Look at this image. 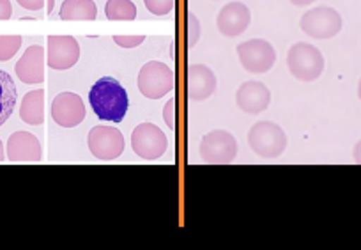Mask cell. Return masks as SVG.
<instances>
[{
  "mask_svg": "<svg viewBox=\"0 0 361 250\" xmlns=\"http://www.w3.org/2000/svg\"><path fill=\"white\" fill-rule=\"evenodd\" d=\"M89 103L102 121L121 123L128 112L126 89L112 76H103L89 91Z\"/></svg>",
  "mask_w": 361,
  "mask_h": 250,
  "instance_id": "1",
  "label": "cell"
},
{
  "mask_svg": "<svg viewBox=\"0 0 361 250\" xmlns=\"http://www.w3.org/2000/svg\"><path fill=\"white\" fill-rule=\"evenodd\" d=\"M324 57L317 47L310 43H294L287 52V68L294 78L314 82L324 71Z\"/></svg>",
  "mask_w": 361,
  "mask_h": 250,
  "instance_id": "2",
  "label": "cell"
},
{
  "mask_svg": "<svg viewBox=\"0 0 361 250\" xmlns=\"http://www.w3.org/2000/svg\"><path fill=\"white\" fill-rule=\"evenodd\" d=\"M287 142L289 141L283 128L271 121H259L248 131V145L260 158H279L286 151Z\"/></svg>",
  "mask_w": 361,
  "mask_h": 250,
  "instance_id": "3",
  "label": "cell"
},
{
  "mask_svg": "<svg viewBox=\"0 0 361 250\" xmlns=\"http://www.w3.org/2000/svg\"><path fill=\"white\" fill-rule=\"evenodd\" d=\"M138 91L149 100H159L173 91L176 73L170 66L159 61H149L142 66L138 73Z\"/></svg>",
  "mask_w": 361,
  "mask_h": 250,
  "instance_id": "4",
  "label": "cell"
},
{
  "mask_svg": "<svg viewBox=\"0 0 361 250\" xmlns=\"http://www.w3.org/2000/svg\"><path fill=\"white\" fill-rule=\"evenodd\" d=\"M199 155L202 162L211 165H227L238 156V141L227 130H213L200 141Z\"/></svg>",
  "mask_w": 361,
  "mask_h": 250,
  "instance_id": "5",
  "label": "cell"
},
{
  "mask_svg": "<svg viewBox=\"0 0 361 250\" xmlns=\"http://www.w3.org/2000/svg\"><path fill=\"white\" fill-rule=\"evenodd\" d=\"M342 25L340 13L328 6L310 9L300 20V29L312 40H331L342 30Z\"/></svg>",
  "mask_w": 361,
  "mask_h": 250,
  "instance_id": "6",
  "label": "cell"
},
{
  "mask_svg": "<svg viewBox=\"0 0 361 250\" xmlns=\"http://www.w3.org/2000/svg\"><path fill=\"white\" fill-rule=\"evenodd\" d=\"M131 148L142 160L152 162L165 155L169 149V138L156 124L142 123L131 133Z\"/></svg>",
  "mask_w": 361,
  "mask_h": 250,
  "instance_id": "7",
  "label": "cell"
},
{
  "mask_svg": "<svg viewBox=\"0 0 361 250\" xmlns=\"http://www.w3.org/2000/svg\"><path fill=\"white\" fill-rule=\"evenodd\" d=\"M238 57L243 68L248 73H267L276 62V52L266 40H248L239 43Z\"/></svg>",
  "mask_w": 361,
  "mask_h": 250,
  "instance_id": "8",
  "label": "cell"
},
{
  "mask_svg": "<svg viewBox=\"0 0 361 250\" xmlns=\"http://www.w3.org/2000/svg\"><path fill=\"white\" fill-rule=\"evenodd\" d=\"M89 149L102 162H112L124 153L126 142L121 130L110 126H94L89 131Z\"/></svg>",
  "mask_w": 361,
  "mask_h": 250,
  "instance_id": "9",
  "label": "cell"
},
{
  "mask_svg": "<svg viewBox=\"0 0 361 250\" xmlns=\"http://www.w3.org/2000/svg\"><path fill=\"white\" fill-rule=\"evenodd\" d=\"M80 59V44L73 36H50L47 47V62L55 71L73 68Z\"/></svg>",
  "mask_w": 361,
  "mask_h": 250,
  "instance_id": "10",
  "label": "cell"
},
{
  "mask_svg": "<svg viewBox=\"0 0 361 250\" xmlns=\"http://www.w3.org/2000/svg\"><path fill=\"white\" fill-rule=\"evenodd\" d=\"M85 105L75 93H61L51 102V119L62 128H75L85 119Z\"/></svg>",
  "mask_w": 361,
  "mask_h": 250,
  "instance_id": "11",
  "label": "cell"
},
{
  "mask_svg": "<svg viewBox=\"0 0 361 250\" xmlns=\"http://www.w3.org/2000/svg\"><path fill=\"white\" fill-rule=\"evenodd\" d=\"M6 156L13 163H37L43 158L39 138L30 131H15L8 138Z\"/></svg>",
  "mask_w": 361,
  "mask_h": 250,
  "instance_id": "12",
  "label": "cell"
},
{
  "mask_svg": "<svg viewBox=\"0 0 361 250\" xmlns=\"http://www.w3.org/2000/svg\"><path fill=\"white\" fill-rule=\"evenodd\" d=\"M252 23V13L243 2H228L216 16V27L225 37H238Z\"/></svg>",
  "mask_w": 361,
  "mask_h": 250,
  "instance_id": "13",
  "label": "cell"
},
{
  "mask_svg": "<svg viewBox=\"0 0 361 250\" xmlns=\"http://www.w3.org/2000/svg\"><path fill=\"white\" fill-rule=\"evenodd\" d=\"M235 105L245 114H252V116L262 114L271 105V91L262 82L250 80L239 85L235 93Z\"/></svg>",
  "mask_w": 361,
  "mask_h": 250,
  "instance_id": "14",
  "label": "cell"
},
{
  "mask_svg": "<svg viewBox=\"0 0 361 250\" xmlns=\"http://www.w3.org/2000/svg\"><path fill=\"white\" fill-rule=\"evenodd\" d=\"M218 80L213 69L206 64H192L186 75V95L192 102H204L216 91Z\"/></svg>",
  "mask_w": 361,
  "mask_h": 250,
  "instance_id": "15",
  "label": "cell"
},
{
  "mask_svg": "<svg viewBox=\"0 0 361 250\" xmlns=\"http://www.w3.org/2000/svg\"><path fill=\"white\" fill-rule=\"evenodd\" d=\"M44 48L41 44H32L16 62L15 71L23 83L36 85L44 82Z\"/></svg>",
  "mask_w": 361,
  "mask_h": 250,
  "instance_id": "16",
  "label": "cell"
},
{
  "mask_svg": "<svg viewBox=\"0 0 361 250\" xmlns=\"http://www.w3.org/2000/svg\"><path fill=\"white\" fill-rule=\"evenodd\" d=\"M20 117L30 126H39L44 123V91L36 89L23 96L20 105Z\"/></svg>",
  "mask_w": 361,
  "mask_h": 250,
  "instance_id": "17",
  "label": "cell"
},
{
  "mask_svg": "<svg viewBox=\"0 0 361 250\" xmlns=\"http://www.w3.org/2000/svg\"><path fill=\"white\" fill-rule=\"evenodd\" d=\"M61 20L78 22V20H96L98 8L94 0H64L61 6Z\"/></svg>",
  "mask_w": 361,
  "mask_h": 250,
  "instance_id": "18",
  "label": "cell"
},
{
  "mask_svg": "<svg viewBox=\"0 0 361 250\" xmlns=\"http://www.w3.org/2000/svg\"><path fill=\"white\" fill-rule=\"evenodd\" d=\"M18 100V91L11 75L0 69V126L11 117Z\"/></svg>",
  "mask_w": 361,
  "mask_h": 250,
  "instance_id": "19",
  "label": "cell"
},
{
  "mask_svg": "<svg viewBox=\"0 0 361 250\" xmlns=\"http://www.w3.org/2000/svg\"><path fill=\"white\" fill-rule=\"evenodd\" d=\"M105 15L112 22H130L137 18V6L131 0H109Z\"/></svg>",
  "mask_w": 361,
  "mask_h": 250,
  "instance_id": "20",
  "label": "cell"
},
{
  "mask_svg": "<svg viewBox=\"0 0 361 250\" xmlns=\"http://www.w3.org/2000/svg\"><path fill=\"white\" fill-rule=\"evenodd\" d=\"M22 47V36H0V62L15 57Z\"/></svg>",
  "mask_w": 361,
  "mask_h": 250,
  "instance_id": "21",
  "label": "cell"
},
{
  "mask_svg": "<svg viewBox=\"0 0 361 250\" xmlns=\"http://www.w3.org/2000/svg\"><path fill=\"white\" fill-rule=\"evenodd\" d=\"M144 4L151 15L166 16L176 8V0H144Z\"/></svg>",
  "mask_w": 361,
  "mask_h": 250,
  "instance_id": "22",
  "label": "cell"
},
{
  "mask_svg": "<svg viewBox=\"0 0 361 250\" xmlns=\"http://www.w3.org/2000/svg\"><path fill=\"white\" fill-rule=\"evenodd\" d=\"M186 27H188V30H186V40H188V44L190 47H195L200 40V22L193 13H190L188 15Z\"/></svg>",
  "mask_w": 361,
  "mask_h": 250,
  "instance_id": "23",
  "label": "cell"
},
{
  "mask_svg": "<svg viewBox=\"0 0 361 250\" xmlns=\"http://www.w3.org/2000/svg\"><path fill=\"white\" fill-rule=\"evenodd\" d=\"M163 121L166 123V128L176 130V98H170L163 109Z\"/></svg>",
  "mask_w": 361,
  "mask_h": 250,
  "instance_id": "24",
  "label": "cell"
},
{
  "mask_svg": "<svg viewBox=\"0 0 361 250\" xmlns=\"http://www.w3.org/2000/svg\"><path fill=\"white\" fill-rule=\"evenodd\" d=\"M114 41L123 48H137L144 43L145 36H114Z\"/></svg>",
  "mask_w": 361,
  "mask_h": 250,
  "instance_id": "25",
  "label": "cell"
},
{
  "mask_svg": "<svg viewBox=\"0 0 361 250\" xmlns=\"http://www.w3.org/2000/svg\"><path fill=\"white\" fill-rule=\"evenodd\" d=\"M27 11H41L44 6V0H16Z\"/></svg>",
  "mask_w": 361,
  "mask_h": 250,
  "instance_id": "26",
  "label": "cell"
},
{
  "mask_svg": "<svg viewBox=\"0 0 361 250\" xmlns=\"http://www.w3.org/2000/svg\"><path fill=\"white\" fill-rule=\"evenodd\" d=\"M13 16V6L9 0H0V20H9Z\"/></svg>",
  "mask_w": 361,
  "mask_h": 250,
  "instance_id": "27",
  "label": "cell"
},
{
  "mask_svg": "<svg viewBox=\"0 0 361 250\" xmlns=\"http://www.w3.org/2000/svg\"><path fill=\"white\" fill-rule=\"evenodd\" d=\"M353 158H354V162L360 163V165H361V141L357 142L356 145H354V149H353Z\"/></svg>",
  "mask_w": 361,
  "mask_h": 250,
  "instance_id": "28",
  "label": "cell"
},
{
  "mask_svg": "<svg viewBox=\"0 0 361 250\" xmlns=\"http://www.w3.org/2000/svg\"><path fill=\"white\" fill-rule=\"evenodd\" d=\"M294 6H298V8H305V6L312 4V2H315V0H290Z\"/></svg>",
  "mask_w": 361,
  "mask_h": 250,
  "instance_id": "29",
  "label": "cell"
},
{
  "mask_svg": "<svg viewBox=\"0 0 361 250\" xmlns=\"http://www.w3.org/2000/svg\"><path fill=\"white\" fill-rule=\"evenodd\" d=\"M6 158H8V156H6L4 153V144H2V141H0V162H4Z\"/></svg>",
  "mask_w": 361,
  "mask_h": 250,
  "instance_id": "30",
  "label": "cell"
},
{
  "mask_svg": "<svg viewBox=\"0 0 361 250\" xmlns=\"http://www.w3.org/2000/svg\"><path fill=\"white\" fill-rule=\"evenodd\" d=\"M47 2H48L47 13H48V15H51V11H54V4H55V0H47Z\"/></svg>",
  "mask_w": 361,
  "mask_h": 250,
  "instance_id": "31",
  "label": "cell"
},
{
  "mask_svg": "<svg viewBox=\"0 0 361 250\" xmlns=\"http://www.w3.org/2000/svg\"><path fill=\"white\" fill-rule=\"evenodd\" d=\"M357 98L361 100V78H360V83H357Z\"/></svg>",
  "mask_w": 361,
  "mask_h": 250,
  "instance_id": "32",
  "label": "cell"
}]
</instances>
